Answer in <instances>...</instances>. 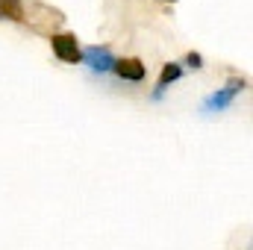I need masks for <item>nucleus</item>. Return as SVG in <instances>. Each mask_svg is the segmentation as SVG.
Masks as SVG:
<instances>
[{"label": "nucleus", "mask_w": 253, "mask_h": 250, "mask_svg": "<svg viewBox=\"0 0 253 250\" xmlns=\"http://www.w3.org/2000/svg\"><path fill=\"white\" fill-rule=\"evenodd\" d=\"M245 85H248V83H245V77H230L224 88L212 91V94L203 100V112H206V115L224 112V109H227V106H230V103H233V100H236L242 91H245Z\"/></svg>", "instance_id": "f257e3e1"}, {"label": "nucleus", "mask_w": 253, "mask_h": 250, "mask_svg": "<svg viewBox=\"0 0 253 250\" xmlns=\"http://www.w3.org/2000/svg\"><path fill=\"white\" fill-rule=\"evenodd\" d=\"M50 47H53V53L68 65H77L80 62V42H77V36H71V33H53L50 36Z\"/></svg>", "instance_id": "f03ea898"}, {"label": "nucleus", "mask_w": 253, "mask_h": 250, "mask_svg": "<svg viewBox=\"0 0 253 250\" xmlns=\"http://www.w3.org/2000/svg\"><path fill=\"white\" fill-rule=\"evenodd\" d=\"M80 62H85L91 71H100V74H106V71H112L115 68V56H112V50L103 44H91V47H85L83 53H80Z\"/></svg>", "instance_id": "7ed1b4c3"}, {"label": "nucleus", "mask_w": 253, "mask_h": 250, "mask_svg": "<svg viewBox=\"0 0 253 250\" xmlns=\"http://www.w3.org/2000/svg\"><path fill=\"white\" fill-rule=\"evenodd\" d=\"M121 80H129V83H141L144 77H147V68L141 59H135V56H126V59H115V68H112Z\"/></svg>", "instance_id": "20e7f679"}, {"label": "nucleus", "mask_w": 253, "mask_h": 250, "mask_svg": "<svg viewBox=\"0 0 253 250\" xmlns=\"http://www.w3.org/2000/svg\"><path fill=\"white\" fill-rule=\"evenodd\" d=\"M183 77V68L177 62H168V65H162V74H159V83H156V91H153V100H159L162 94H165V88L171 85V83H177Z\"/></svg>", "instance_id": "39448f33"}, {"label": "nucleus", "mask_w": 253, "mask_h": 250, "mask_svg": "<svg viewBox=\"0 0 253 250\" xmlns=\"http://www.w3.org/2000/svg\"><path fill=\"white\" fill-rule=\"evenodd\" d=\"M0 21H18V24H27L24 0H0Z\"/></svg>", "instance_id": "423d86ee"}, {"label": "nucleus", "mask_w": 253, "mask_h": 250, "mask_svg": "<svg viewBox=\"0 0 253 250\" xmlns=\"http://www.w3.org/2000/svg\"><path fill=\"white\" fill-rule=\"evenodd\" d=\"M186 65H189V68H194V71H197V68H203V56L191 50L189 56H186Z\"/></svg>", "instance_id": "0eeeda50"}, {"label": "nucleus", "mask_w": 253, "mask_h": 250, "mask_svg": "<svg viewBox=\"0 0 253 250\" xmlns=\"http://www.w3.org/2000/svg\"><path fill=\"white\" fill-rule=\"evenodd\" d=\"M168 3H174V0H168Z\"/></svg>", "instance_id": "6e6552de"}]
</instances>
